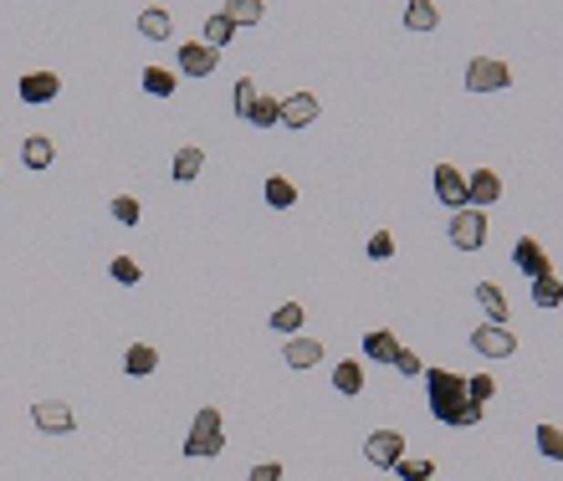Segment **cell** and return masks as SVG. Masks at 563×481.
I'll use <instances>...</instances> for the list:
<instances>
[{"label":"cell","instance_id":"6da1fadb","mask_svg":"<svg viewBox=\"0 0 563 481\" xmlns=\"http://www.w3.org/2000/svg\"><path fill=\"white\" fill-rule=\"evenodd\" d=\"M425 404H431V415L441 420V425H456V430H466V425H482V404H472L466 400V379L461 374H451V369H425Z\"/></svg>","mask_w":563,"mask_h":481},{"label":"cell","instance_id":"7a4b0ae2","mask_svg":"<svg viewBox=\"0 0 563 481\" xmlns=\"http://www.w3.org/2000/svg\"><path fill=\"white\" fill-rule=\"evenodd\" d=\"M225 445V420L215 404H205L195 420H190V435H184V455L190 461H210V455H221Z\"/></svg>","mask_w":563,"mask_h":481},{"label":"cell","instance_id":"3957f363","mask_svg":"<svg viewBox=\"0 0 563 481\" xmlns=\"http://www.w3.org/2000/svg\"><path fill=\"white\" fill-rule=\"evenodd\" d=\"M445 235H451V246L456 251H482L486 246V210H456L451 215V225H445Z\"/></svg>","mask_w":563,"mask_h":481},{"label":"cell","instance_id":"277c9868","mask_svg":"<svg viewBox=\"0 0 563 481\" xmlns=\"http://www.w3.org/2000/svg\"><path fill=\"white\" fill-rule=\"evenodd\" d=\"M512 82V67L502 57H472L466 62V92H502Z\"/></svg>","mask_w":563,"mask_h":481},{"label":"cell","instance_id":"5b68a950","mask_svg":"<svg viewBox=\"0 0 563 481\" xmlns=\"http://www.w3.org/2000/svg\"><path fill=\"white\" fill-rule=\"evenodd\" d=\"M31 425H36L41 435H67V430L78 425V415H72L67 400H36L31 404Z\"/></svg>","mask_w":563,"mask_h":481},{"label":"cell","instance_id":"8992f818","mask_svg":"<svg viewBox=\"0 0 563 481\" xmlns=\"http://www.w3.org/2000/svg\"><path fill=\"white\" fill-rule=\"evenodd\" d=\"M364 455H369V466L394 471L400 461H405V435H400V430H374V435L364 441Z\"/></svg>","mask_w":563,"mask_h":481},{"label":"cell","instance_id":"52a82bcc","mask_svg":"<svg viewBox=\"0 0 563 481\" xmlns=\"http://www.w3.org/2000/svg\"><path fill=\"white\" fill-rule=\"evenodd\" d=\"M472 349L482 353V359H512V353H517V339L507 333V323H482L472 333Z\"/></svg>","mask_w":563,"mask_h":481},{"label":"cell","instance_id":"ba28073f","mask_svg":"<svg viewBox=\"0 0 563 481\" xmlns=\"http://www.w3.org/2000/svg\"><path fill=\"white\" fill-rule=\"evenodd\" d=\"M318 113H323V103H318V92H292V98H282V129H313Z\"/></svg>","mask_w":563,"mask_h":481},{"label":"cell","instance_id":"9c48e42d","mask_svg":"<svg viewBox=\"0 0 563 481\" xmlns=\"http://www.w3.org/2000/svg\"><path fill=\"white\" fill-rule=\"evenodd\" d=\"M435 200H441L451 215L466 210V174H461L456 164H435Z\"/></svg>","mask_w":563,"mask_h":481},{"label":"cell","instance_id":"30bf717a","mask_svg":"<svg viewBox=\"0 0 563 481\" xmlns=\"http://www.w3.org/2000/svg\"><path fill=\"white\" fill-rule=\"evenodd\" d=\"M512 261H517V272H523L527 282H537V277H553V261H548V251L537 246L533 235H517V246H512Z\"/></svg>","mask_w":563,"mask_h":481},{"label":"cell","instance_id":"8fae6325","mask_svg":"<svg viewBox=\"0 0 563 481\" xmlns=\"http://www.w3.org/2000/svg\"><path fill=\"white\" fill-rule=\"evenodd\" d=\"M497 200H502L497 170H476V174H466V205H472V210H486V205H497Z\"/></svg>","mask_w":563,"mask_h":481},{"label":"cell","instance_id":"7c38bea8","mask_svg":"<svg viewBox=\"0 0 563 481\" xmlns=\"http://www.w3.org/2000/svg\"><path fill=\"white\" fill-rule=\"evenodd\" d=\"M174 57H180V72H184V78H210V72H215V62H221V52H210L205 41H184Z\"/></svg>","mask_w":563,"mask_h":481},{"label":"cell","instance_id":"4fadbf2b","mask_svg":"<svg viewBox=\"0 0 563 481\" xmlns=\"http://www.w3.org/2000/svg\"><path fill=\"white\" fill-rule=\"evenodd\" d=\"M16 92H21V103H52L57 92H62V78L57 72H26V78L16 82Z\"/></svg>","mask_w":563,"mask_h":481},{"label":"cell","instance_id":"5bb4252c","mask_svg":"<svg viewBox=\"0 0 563 481\" xmlns=\"http://www.w3.org/2000/svg\"><path fill=\"white\" fill-rule=\"evenodd\" d=\"M359 349H364L369 364H394V353H400V339H394L390 328H369Z\"/></svg>","mask_w":563,"mask_h":481},{"label":"cell","instance_id":"9a60e30c","mask_svg":"<svg viewBox=\"0 0 563 481\" xmlns=\"http://www.w3.org/2000/svg\"><path fill=\"white\" fill-rule=\"evenodd\" d=\"M282 359H287V369H318V364H323V343L297 333V339L282 343Z\"/></svg>","mask_w":563,"mask_h":481},{"label":"cell","instance_id":"2e32d148","mask_svg":"<svg viewBox=\"0 0 563 481\" xmlns=\"http://www.w3.org/2000/svg\"><path fill=\"white\" fill-rule=\"evenodd\" d=\"M154 369H159V349H154V343H129V349H123V374L144 379V374H154Z\"/></svg>","mask_w":563,"mask_h":481},{"label":"cell","instance_id":"e0dca14e","mask_svg":"<svg viewBox=\"0 0 563 481\" xmlns=\"http://www.w3.org/2000/svg\"><path fill=\"white\" fill-rule=\"evenodd\" d=\"M476 302H482L486 323H507V292L497 282H476Z\"/></svg>","mask_w":563,"mask_h":481},{"label":"cell","instance_id":"ac0fdd59","mask_svg":"<svg viewBox=\"0 0 563 481\" xmlns=\"http://www.w3.org/2000/svg\"><path fill=\"white\" fill-rule=\"evenodd\" d=\"M333 390H339L343 400H354V394L364 390V364H359V359H343V364H333Z\"/></svg>","mask_w":563,"mask_h":481},{"label":"cell","instance_id":"d6986e66","mask_svg":"<svg viewBox=\"0 0 563 481\" xmlns=\"http://www.w3.org/2000/svg\"><path fill=\"white\" fill-rule=\"evenodd\" d=\"M139 31H144L149 41H170V31H174V16L164 11V5H149V11H139Z\"/></svg>","mask_w":563,"mask_h":481},{"label":"cell","instance_id":"ffe728a7","mask_svg":"<svg viewBox=\"0 0 563 481\" xmlns=\"http://www.w3.org/2000/svg\"><path fill=\"white\" fill-rule=\"evenodd\" d=\"M200 170H205V149H195V143H184L180 154H174V184L200 180Z\"/></svg>","mask_w":563,"mask_h":481},{"label":"cell","instance_id":"44dd1931","mask_svg":"<svg viewBox=\"0 0 563 481\" xmlns=\"http://www.w3.org/2000/svg\"><path fill=\"white\" fill-rule=\"evenodd\" d=\"M21 159H26V170H47L57 159V143L47 139V133H31V139L21 143Z\"/></svg>","mask_w":563,"mask_h":481},{"label":"cell","instance_id":"7402d4cb","mask_svg":"<svg viewBox=\"0 0 563 481\" xmlns=\"http://www.w3.org/2000/svg\"><path fill=\"white\" fill-rule=\"evenodd\" d=\"M236 37V26L225 21V11H210L205 16V31H200V41H205L210 52H225V41Z\"/></svg>","mask_w":563,"mask_h":481},{"label":"cell","instance_id":"603a6c76","mask_svg":"<svg viewBox=\"0 0 563 481\" xmlns=\"http://www.w3.org/2000/svg\"><path fill=\"white\" fill-rule=\"evenodd\" d=\"M405 26L410 31H435V26H441V5H431V0H410V5H405Z\"/></svg>","mask_w":563,"mask_h":481},{"label":"cell","instance_id":"cb8c5ba5","mask_svg":"<svg viewBox=\"0 0 563 481\" xmlns=\"http://www.w3.org/2000/svg\"><path fill=\"white\" fill-rule=\"evenodd\" d=\"M144 92L149 98H174V88H180V78H174L170 67H144Z\"/></svg>","mask_w":563,"mask_h":481},{"label":"cell","instance_id":"d4e9b609","mask_svg":"<svg viewBox=\"0 0 563 481\" xmlns=\"http://www.w3.org/2000/svg\"><path fill=\"white\" fill-rule=\"evenodd\" d=\"M266 205H272V210H292V205H297V184H292L287 174H272V180H266Z\"/></svg>","mask_w":563,"mask_h":481},{"label":"cell","instance_id":"484cf974","mask_svg":"<svg viewBox=\"0 0 563 481\" xmlns=\"http://www.w3.org/2000/svg\"><path fill=\"white\" fill-rule=\"evenodd\" d=\"M262 16H266L262 0H231V5H225V21H231V26H256Z\"/></svg>","mask_w":563,"mask_h":481},{"label":"cell","instance_id":"4316f807","mask_svg":"<svg viewBox=\"0 0 563 481\" xmlns=\"http://www.w3.org/2000/svg\"><path fill=\"white\" fill-rule=\"evenodd\" d=\"M276 118H282V98H256L246 113L251 129H276Z\"/></svg>","mask_w":563,"mask_h":481},{"label":"cell","instance_id":"83f0119b","mask_svg":"<svg viewBox=\"0 0 563 481\" xmlns=\"http://www.w3.org/2000/svg\"><path fill=\"white\" fill-rule=\"evenodd\" d=\"M527 287H533L537 308H558L563 302V277H537V282H527Z\"/></svg>","mask_w":563,"mask_h":481},{"label":"cell","instance_id":"f1b7e54d","mask_svg":"<svg viewBox=\"0 0 563 481\" xmlns=\"http://www.w3.org/2000/svg\"><path fill=\"white\" fill-rule=\"evenodd\" d=\"M272 328H276V333H287V339H297V328H302V302H282V308L272 312Z\"/></svg>","mask_w":563,"mask_h":481},{"label":"cell","instance_id":"f546056e","mask_svg":"<svg viewBox=\"0 0 563 481\" xmlns=\"http://www.w3.org/2000/svg\"><path fill=\"white\" fill-rule=\"evenodd\" d=\"M492 394H497V379H492V374H472V379H466V400H472V404H482V410H486Z\"/></svg>","mask_w":563,"mask_h":481},{"label":"cell","instance_id":"4dcf8cb0","mask_svg":"<svg viewBox=\"0 0 563 481\" xmlns=\"http://www.w3.org/2000/svg\"><path fill=\"white\" fill-rule=\"evenodd\" d=\"M533 435H537V451L548 455V461H563V430L558 425H537Z\"/></svg>","mask_w":563,"mask_h":481},{"label":"cell","instance_id":"1f68e13d","mask_svg":"<svg viewBox=\"0 0 563 481\" xmlns=\"http://www.w3.org/2000/svg\"><path fill=\"white\" fill-rule=\"evenodd\" d=\"M108 210H113V221H119V225H139V215H144L133 195H113V205H108Z\"/></svg>","mask_w":563,"mask_h":481},{"label":"cell","instance_id":"d6a6232c","mask_svg":"<svg viewBox=\"0 0 563 481\" xmlns=\"http://www.w3.org/2000/svg\"><path fill=\"white\" fill-rule=\"evenodd\" d=\"M394 476H400V481H435V466H431V461H410V455H405V461L394 466Z\"/></svg>","mask_w":563,"mask_h":481},{"label":"cell","instance_id":"836d02e7","mask_svg":"<svg viewBox=\"0 0 563 481\" xmlns=\"http://www.w3.org/2000/svg\"><path fill=\"white\" fill-rule=\"evenodd\" d=\"M108 272H113V282L133 287V282H139V277H144V267H139V261H133V256H113V267H108Z\"/></svg>","mask_w":563,"mask_h":481},{"label":"cell","instance_id":"e575fe53","mask_svg":"<svg viewBox=\"0 0 563 481\" xmlns=\"http://www.w3.org/2000/svg\"><path fill=\"white\" fill-rule=\"evenodd\" d=\"M394 369H400L405 379H420V374H425V364H420V353H410L405 343H400V353H394Z\"/></svg>","mask_w":563,"mask_h":481},{"label":"cell","instance_id":"d590c367","mask_svg":"<svg viewBox=\"0 0 563 481\" xmlns=\"http://www.w3.org/2000/svg\"><path fill=\"white\" fill-rule=\"evenodd\" d=\"M394 256V235L390 231H374L369 235V261H390Z\"/></svg>","mask_w":563,"mask_h":481},{"label":"cell","instance_id":"8d00e7d4","mask_svg":"<svg viewBox=\"0 0 563 481\" xmlns=\"http://www.w3.org/2000/svg\"><path fill=\"white\" fill-rule=\"evenodd\" d=\"M256 98H262V92H256V82H251V78H241V82H236V118H246Z\"/></svg>","mask_w":563,"mask_h":481},{"label":"cell","instance_id":"74e56055","mask_svg":"<svg viewBox=\"0 0 563 481\" xmlns=\"http://www.w3.org/2000/svg\"><path fill=\"white\" fill-rule=\"evenodd\" d=\"M246 481H282V466H276V461H262V466L246 471Z\"/></svg>","mask_w":563,"mask_h":481},{"label":"cell","instance_id":"f35d334b","mask_svg":"<svg viewBox=\"0 0 563 481\" xmlns=\"http://www.w3.org/2000/svg\"><path fill=\"white\" fill-rule=\"evenodd\" d=\"M558 308H563V302H558Z\"/></svg>","mask_w":563,"mask_h":481}]
</instances>
